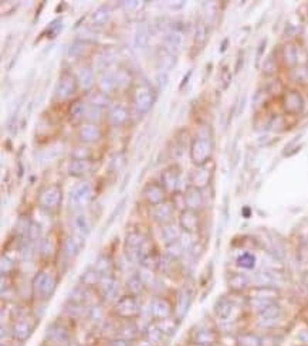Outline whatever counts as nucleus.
<instances>
[{
	"label": "nucleus",
	"instance_id": "nucleus-27",
	"mask_svg": "<svg viewBox=\"0 0 308 346\" xmlns=\"http://www.w3.org/2000/svg\"><path fill=\"white\" fill-rule=\"evenodd\" d=\"M109 16H111V13H109V9L105 6L98 7L97 10H94V13L91 14V25L94 26V27H103L108 23Z\"/></svg>",
	"mask_w": 308,
	"mask_h": 346
},
{
	"label": "nucleus",
	"instance_id": "nucleus-52",
	"mask_svg": "<svg viewBox=\"0 0 308 346\" xmlns=\"http://www.w3.org/2000/svg\"><path fill=\"white\" fill-rule=\"evenodd\" d=\"M14 265H16V263H14L13 258L7 257V256L2 257V274H3V277L14 270Z\"/></svg>",
	"mask_w": 308,
	"mask_h": 346
},
{
	"label": "nucleus",
	"instance_id": "nucleus-43",
	"mask_svg": "<svg viewBox=\"0 0 308 346\" xmlns=\"http://www.w3.org/2000/svg\"><path fill=\"white\" fill-rule=\"evenodd\" d=\"M39 252L40 256H43L44 258H50L53 256V252H54V240L52 237H44V239L41 240V243H40L39 247Z\"/></svg>",
	"mask_w": 308,
	"mask_h": 346
},
{
	"label": "nucleus",
	"instance_id": "nucleus-49",
	"mask_svg": "<svg viewBox=\"0 0 308 346\" xmlns=\"http://www.w3.org/2000/svg\"><path fill=\"white\" fill-rule=\"evenodd\" d=\"M149 41V32H148L147 27H139L136 36H135V45L138 49H145Z\"/></svg>",
	"mask_w": 308,
	"mask_h": 346
},
{
	"label": "nucleus",
	"instance_id": "nucleus-11",
	"mask_svg": "<svg viewBox=\"0 0 308 346\" xmlns=\"http://www.w3.org/2000/svg\"><path fill=\"white\" fill-rule=\"evenodd\" d=\"M179 226L187 234H195L199 230L200 219L198 212L186 209L179 213Z\"/></svg>",
	"mask_w": 308,
	"mask_h": 346
},
{
	"label": "nucleus",
	"instance_id": "nucleus-33",
	"mask_svg": "<svg viewBox=\"0 0 308 346\" xmlns=\"http://www.w3.org/2000/svg\"><path fill=\"white\" fill-rule=\"evenodd\" d=\"M144 288H145V284H144L138 272L134 274V275H131L128 281H127V290L129 291L131 295L138 296L144 291Z\"/></svg>",
	"mask_w": 308,
	"mask_h": 346
},
{
	"label": "nucleus",
	"instance_id": "nucleus-15",
	"mask_svg": "<svg viewBox=\"0 0 308 346\" xmlns=\"http://www.w3.org/2000/svg\"><path fill=\"white\" fill-rule=\"evenodd\" d=\"M179 168L178 166H169L162 173V186L167 192H175L179 184Z\"/></svg>",
	"mask_w": 308,
	"mask_h": 346
},
{
	"label": "nucleus",
	"instance_id": "nucleus-44",
	"mask_svg": "<svg viewBox=\"0 0 308 346\" xmlns=\"http://www.w3.org/2000/svg\"><path fill=\"white\" fill-rule=\"evenodd\" d=\"M167 247V254L169 257L175 258V260H178V258L182 257V254L185 252V247L182 244V241L178 240V241H175V243H171V244H168Z\"/></svg>",
	"mask_w": 308,
	"mask_h": 346
},
{
	"label": "nucleus",
	"instance_id": "nucleus-47",
	"mask_svg": "<svg viewBox=\"0 0 308 346\" xmlns=\"http://www.w3.org/2000/svg\"><path fill=\"white\" fill-rule=\"evenodd\" d=\"M176 264H178V260L169 257V256L167 254V256L161 257L159 268H161L162 272H165V274H171V272H174V271L176 270Z\"/></svg>",
	"mask_w": 308,
	"mask_h": 346
},
{
	"label": "nucleus",
	"instance_id": "nucleus-34",
	"mask_svg": "<svg viewBox=\"0 0 308 346\" xmlns=\"http://www.w3.org/2000/svg\"><path fill=\"white\" fill-rule=\"evenodd\" d=\"M94 71L91 67H83L78 73V82L84 89H90L94 84Z\"/></svg>",
	"mask_w": 308,
	"mask_h": 346
},
{
	"label": "nucleus",
	"instance_id": "nucleus-53",
	"mask_svg": "<svg viewBox=\"0 0 308 346\" xmlns=\"http://www.w3.org/2000/svg\"><path fill=\"white\" fill-rule=\"evenodd\" d=\"M40 234H41V227L39 226V223L36 221H32V226H30V230H29V236H27V240L29 241H37L40 239Z\"/></svg>",
	"mask_w": 308,
	"mask_h": 346
},
{
	"label": "nucleus",
	"instance_id": "nucleus-18",
	"mask_svg": "<svg viewBox=\"0 0 308 346\" xmlns=\"http://www.w3.org/2000/svg\"><path fill=\"white\" fill-rule=\"evenodd\" d=\"M183 41H185V36H183V33L180 32V30H172V32H169L167 34V37H165V49L168 51H171L172 54H178L182 49V45H183Z\"/></svg>",
	"mask_w": 308,
	"mask_h": 346
},
{
	"label": "nucleus",
	"instance_id": "nucleus-19",
	"mask_svg": "<svg viewBox=\"0 0 308 346\" xmlns=\"http://www.w3.org/2000/svg\"><path fill=\"white\" fill-rule=\"evenodd\" d=\"M281 308L278 305H276V304H271L269 308H266L260 314V322L263 324V327H273V325H276L277 322L281 319Z\"/></svg>",
	"mask_w": 308,
	"mask_h": 346
},
{
	"label": "nucleus",
	"instance_id": "nucleus-28",
	"mask_svg": "<svg viewBox=\"0 0 308 346\" xmlns=\"http://www.w3.org/2000/svg\"><path fill=\"white\" fill-rule=\"evenodd\" d=\"M176 61H178L176 56L172 54L171 51H168L165 47L161 49L159 53H158V63H159V65H161V68H163L165 71L174 68Z\"/></svg>",
	"mask_w": 308,
	"mask_h": 346
},
{
	"label": "nucleus",
	"instance_id": "nucleus-21",
	"mask_svg": "<svg viewBox=\"0 0 308 346\" xmlns=\"http://www.w3.org/2000/svg\"><path fill=\"white\" fill-rule=\"evenodd\" d=\"M180 230L182 228H180L179 223H174V221H171V223L162 226L161 236L163 243H165V246L180 240Z\"/></svg>",
	"mask_w": 308,
	"mask_h": 346
},
{
	"label": "nucleus",
	"instance_id": "nucleus-24",
	"mask_svg": "<svg viewBox=\"0 0 308 346\" xmlns=\"http://www.w3.org/2000/svg\"><path fill=\"white\" fill-rule=\"evenodd\" d=\"M128 109L120 105V104L114 105V107L111 108V111H109V120H111V124L114 126L125 125L127 121H128Z\"/></svg>",
	"mask_w": 308,
	"mask_h": 346
},
{
	"label": "nucleus",
	"instance_id": "nucleus-58",
	"mask_svg": "<svg viewBox=\"0 0 308 346\" xmlns=\"http://www.w3.org/2000/svg\"><path fill=\"white\" fill-rule=\"evenodd\" d=\"M114 58H115V54H114V53H111V51H105L103 56L100 57V63H101L103 67H105V65H108L109 63H112V61H114Z\"/></svg>",
	"mask_w": 308,
	"mask_h": 346
},
{
	"label": "nucleus",
	"instance_id": "nucleus-23",
	"mask_svg": "<svg viewBox=\"0 0 308 346\" xmlns=\"http://www.w3.org/2000/svg\"><path fill=\"white\" fill-rule=\"evenodd\" d=\"M185 200H186V207L191 210L198 212L202 206H203V195L202 190L196 189V188H191L185 193Z\"/></svg>",
	"mask_w": 308,
	"mask_h": 346
},
{
	"label": "nucleus",
	"instance_id": "nucleus-25",
	"mask_svg": "<svg viewBox=\"0 0 308 346\" xmlns=\"http://www.w3.org/2000/svg\"><path fill=\"white\" fill-rule=\"evenodd\" d=\"M139 263H141L142 268H147L149 271H155L159 268V263H161V256L156 252V250H151L147 254H144L141 256V260H139Z\"/></svg>",
	"mask_w": 308,
	"mask_h": 346
},
{
	"label": "nucleus",
	"instance_id": "nucleus-32",
	"mask_svg": "<svg viewBox=\"0 0 308 346\" xmlns=\"http://www.w3.org/2000/svg\"><path fill=\"white\" fill-rule=\"evenodd\" d=\"M215 314L218 315L219 318H222V319H226V318H229V315L231 312V302L225 298V296H220L216 304H215Z\"/></svg>",
	"mask_w": 308,
	"mask_h": 346
},
{
	"label": "nucleus",
	"instance_id": "nucleus-57",
	"mask_svg": "<svg viewBox=\"0 0 308 346\" xmlns=\"http://www.w3.org/2000/svg\"><path fill=\"white\" fill-rule=\"evenodd\" d=\"M101 112H103V109H100V108L96 107H91L90 109H87V115H85V118L88 121H98L101 118Z\"/></svg>",
	"mask_w": 308,
	"mask_h": 346
},
{
	"label": "nucleus",
	"instance_id": "nucleus-31",
	"mask_svg": "<svg viewBox=\"0 0 308 346\" xmlns=\"http://www.w3.org/2000/svg\"><path fill=\"white\" fill-rule=\"evenodd\" d=\"M90 169H91L90 160H74V162L68 166V175L73 177H81Z\"/></svg>",
	"mask_w": 308,
	"mask_h": 346
},
{
	"label": "nucleus",
	"instance_id": "nucleus-2",
	"mask_svg": "<svg viewBox=\"0 0 308 346\" xmlns=\"http://www.w3.org/2000/svg\"><path fill=\"white\" fill-rule=\"evenodd\" d=\"M33 291L39 296L40 299H49L52 298L56 287H57V278L50 271H39L33 278Z\"/></svg>",
	"mask_w": 308,
	"mask_h": 346
},
{
	"label": "nucleus",
	"instance_id": "nucleus-35",
	"mask_svg": "<svg viewBox=\"0 0 308 346\" xmlns=\"http://www.w3.org/2000/svg\"><path fill=\"white\" fill-rule=\"evenodd\" d=\"M94 270L101 275V277H105V275H109V272L112 270V263H111V258L108 256H100V257L96 260V264H94Z\"/></svg>",
	"mask_w": 308,
	"mask_h": 346
},
{
	"label": "nucleus",
	"instance_id": "nucleus-46",
	"mask_svg": "<svg viewBox=\"0 0 308 346\" xmlns=\"http://www.w3.org/2000/svg\"><path fill=\"white\" fill-rule=\"evenodd\" d=\"M88 49V43H85L83 40H78V41H74L73 44L70 45V49H68V54L71 57H81L85 54V51Z\"/></svg>",
	"mask_w": 308,
	"mask_h": 346
},
{
	"label": "nucleus",
	"instance_id": "nucleus-14",
	"mask_svg": "<svg viewBox=\"0 0 308 346\" xmlns=\"http://www.w3.org/2000/svg\"><path fill=\"white\" fill-rule=\"evenodd\" d=\"M84 241H85V239L76 233L73 234V236H68V237L65 239L64 247H63L65 257L68 258V260L77 257L78 254H80V251L83 250Z\"/></svg>",
	"mask_w": 308,
	"mask_h": 346
},
{
	"label": "nucleus",
	"instance_id": "nucleus-5",
	"mask_svg": "<svg viewBox=\"0 0 308 346\" xmlns=\"http://www.w3.org/2000/svg\"><path fill=\"white\" fill-rule=\"evenodd\" d=\"M77 91V78L71 74H63L58 78L54 89V100L65 101L71 98Z\"/></svg>",
	"mask_w": 308,
	"mask_h": 346
},
{
	"label": "nucleus",
	"instance_id": "nucleus-42",
	"mask_svg": "<svg viewBox=\"0 0 308 346\" xmlns=\"http://www.w3.org/2000/svg\"><path fill=\"white\" fill-rule=\"evenodd\" d=\"M156 325L159 327L163 335L167 336V338H171V336H174V334L176 332V321H174L172 318H168V319H162V321H156Z\"/></svg>",
	"mask_w": 308,
	"mask_h": 346
},
{
	"label": "nucleus",
	"instance_id": "nucleus-16",
	"mask_svg": "<svg viewBox=\"0 0 308 346\" xmlns=\"http://www.w3.org/2000/svg\"><path fill=\"white\" fill-rule=\"evenodd\" d=\"M193 342L198 346H213L218 343V334L210 328H200L193 335Z\"/></svg>",
	"mask_w": 308,
	"mask_h": 346
},
{
	"label": "nucleus",
	"instance_id": "nucleus-61",
	"mask_svg": "<svg viewBox=\"0 0 308 346\" xmlns=\"http://www.w3.org/2000/svg\"><path fill=\"white\" fill-rule=\"evenodd\" d=\"M205 26H199L198 27V30H196V37H195V41L196 43H200V41H203L205 40Z\"/></svg>",
	"mask_w": 308,
	"mask_h": 346
},
{
	"label": "nucleus",
	"instance_id": "nucleus-62",
	"mask_svg": "<svg viewBox=\"0 0 308 346\" xmlns=\"http://www.w3.org/2000/svg\"><path fill=\"white\" fill-rule=\"evenodd\" d=\"M156 81H158V85L161 87V88H165L168 84V74L167 73H162L159 76L156 77Z\"/></svg>",
	"mask_w": 308,
	"mask_h": 346
},
{
	"label": "nucleus",
	"instance_id": "nucleus-56",
	"mask_svg": "<svg viewBox=\"0 0 308 346\" xmlns=\"http://www.w3.org/2000/svg\"><path fill=\"white\" fill-rule=\"evenodd\" d=\"M124 165H125V156H124V155H121V153H118L116 156L112 157V160H111V165H109V168H111V170L116 172V170H120L121 168H124Z\"/></svg>",
	"mask_w": 308,
	"mask_h": 346
},
{
	"label": "nucleus",
	"instance_id": "nucleus-48",
	"mask_svg": "<svg viewBox=\"0 0 308 346\" xmlns=\"http://www.w3.org/2000/svg\"><path fill=\"white\" fill-rule=\"evenodd\" d=\"M30 226H32V221L29 220L27 217L21 216L17 223H16V233L19 237H26L29 236V230H30Z\"/></svg>",
	"mask_w": 308,
	"mask_h": 346
},
{
	"label": "nucleus",
	"instance_id": "nucleus-59",
	"mask_svg": "<svg viewBox=\"0 0 308 346\" xmlns=\"http://www.w3.org/2000/svg\"><path fill=\"white\" fill-rule=\"evenodd\" d=\"M90 316L94 319V321H101V319H103V308L96 305V307L90 311Z\"/></svg>",
	"mask_w": 308,
	"mask_h": 346
},
{
	"label": "nucleus",
	"instance_id": "nucleus-40",
	"mask_svg": "<svg viewBox=\"0 0 308 346\" xmlns=\"http://www.w3.org/2000/svg\"><path fill=\"white\" fill-rule=\"evenodd\" d=\"M236 346H262V338L254 334H242L236 338Z\"/></svg>",
	"mask_w": 308,
	"mask_h": 346
},
{
	"label": "nucleus",
	"instance_id": "nucleus-9",
	"mask_svg": "<svg viewBox=\"0 0 308 346\" xmlns=\"http://www.w3.org/2000/svg\"><path fill=\"white\" fill-rule=\"evenodd\" d=\"M63 200V192L58 186H50L41 192L39 197L40 206L45 210H56L61 204Z\"/></svg>",
	"mask_w": 308,
	"mask_h": 346
},
{
	"label": "nucleus",
	"instance_id": "nucleus-45",
	"mask_svg": "<svg viewBox=\"0 0 308 346\" xmlns=\"http://www.w3.org/2000/svg\"><path fill=\"white\" fill-rule=\"evenodd\" d=\"M286 107L289 111H301L302 108V101L300 98V95L295 94V93H291V94L287 95L286 98Z\"/></svg>",
	"mask_w": 308,
	"mask_h": 346
},
{
	"label": "nucleus",
	"instance_id": "nucleus-13",
	"mask_svg": "<svg viewBox=\"0 0 308 346\" xmlns=\"http://www.w3.org/2000/svg\"><path fill=\"white\" fill-rule=\"evenodd\" d=\"M32 322L29 321V318L25 319H19V321H14V325L12 327V336L16 342L19 343H25L26 340L30 339V336L33 334Z\"/></svg>",
	"mask_w": 308,
	"mask_h": 346
},
{
	"label": "nucleus",
	"instance_id": "nucleus-1",
	"mask_svg": "<svg viewBox=\"0 0 308 346\" xmlns=\"http://www.w3.org/2000/svg\"><path fill=\"white\" fill-rule=\"evenodd\" d=\"M94 197V189L90 182H81L74 186L68 196V206L73 212L81 213Z\"/></svg>",
	"mask_w": 308,
	"mask_h": 346
},
{
	"label": "nucleus",
	"instance_id": "nucleus-7",
	"mask_svg": "<svg viewBox=\"0 0 308 346\" xmlns=\"http://www.w3.org/2000/svg\"><path fill=\"white\" fill-rule=\"evenodd\" d=\"M212 146L210 142L205 138H196L191 145V159L193 164L203 165L210 156Z\"/></svg>",
	"mask_w": 308,
	"mask_h": 346
},
{
	"label": "nucleus",
	"instance_id": "nucleus-63",
	"mask_svg": "<svg viewBox=\"0 0 308 346\" xmlns=\"http://www.w3.org/2000/svg\"><path fill=\"white\" fill-rule=\"evenodd\" d=\"M298 338L301 340L302 346H308V331H301L300 335H298Z\"/></svg>",
	"mask_w": 308,
	"mask_h": 346
},
{
	"label": "nucleus",
	"instance_id": "nucleus-26",
	"mask_svg": "<svg viewBox=\"0 0 308 346\" xmlns=\"http://www.w3.org/2000/svg\"><path fill=\"white\" fill-rule=\"evenodd\" d=\"M145 336H147L145 339L149 340V342L155 346L161 345L162 342H163V339L167 338L156 324H151V325H148L147 329H145Z\"/></svg>",
	"mask_w": 308,
	"mask_h": 346
},
{
	"label": "nucleus",
	"instance_id": "nucleus-60",
	"mask_svg": "<svg viewBox=\"0 0 308 346\" xmlns=\"http://www.w3.org/2000/svg\"><path fill=\"white\" fill-rule=\"evenodd\" d=\"M107 346H132V342L120 339V338H114V339L109 340L108 343H107Z\"/></svg>",
	"mask_w": 308,
	"mask_h": 346
},
{
	"label": "nucleus",
	"instance_id": "nucleus-54",
	"mask_svg": "<svg viewBox=\"0 0 308 346\" xmlns=\"http://www.w3.org/2000/svg\"><path fill=\"white\" fill-rule=\"evenodd\" d=\"M116 81H118V88H128L129 84L132 81V78H131L128 73L121 71V73L116 74Z\"/></svg>",
	"mask_w": 308,
	"mask_h": 346
},
{
	"label": "nucleus",
	"instance_id": "nucleus-12",
	"mask_svg": "<svg viewBox=\"0 0 308 346\" xmlns=\"http://www.w3.org/2000/svg\"><path fill=\"white\" fill-rule=\"evenodd\" d=\"M174 204L169 203V201H163L161 204H156V206L152 207L151 216H152L154 221L163 226V224H168V223L172 221V219H174Z\"/></svg>",
	"mask_w": 308,
	"mask_h": 346
},
{
	"label": "nucleus",
	"instance_id": "nucleus-4",
	"mask_svg": "<svg viewBox=\"0 0 308 346\" xmlns=\"http://www.w3.org/2000/svg\"><path fill=\"white\" fill-rule=\"evenodd\" d=\"M45 342L49 346H70V332L63 324H50L45 331Z\"/></svg>",
	"mask_w": 308,
	"mask_h": 346
},
{
	"label": "nucleus",
	"instance_id": "nucleus-6",
	"mask_svg": "<svg viewBox=\"0 0 308 346\" xmlns=\"http://www.w3.org/2000/svg\"><path fill=\"white\" fill-rule=\"evenodd\" d=\"M134 102L136 109L141 113L149 112L156 102V94L149 87H138L134 93Z\"/></svg>",
	"mask_w": 308,
	"mask_h": 346
},
{
	"label": "nucleus",
	"instance_id": "nucleus-37",
	"mask_svg": "<svg viewBox=\"0 0 308 346\" xmlns=\"http://www.w3.org/2000/svg\"><path fill=\"white\" fill-rule=\"evenodd\" d=\"M85 115H87V107H85V104L81 100L76 101L70 108L71 122H80L83 118H85Z\"/></svg>",
	"mask_w": 308,
	"mask_h": 346
},
{
	"label": "nucleus",
	"instance_id": "nucleus-20",
	"mask_svg": "<svg viewBox=\"0 0 308 346\" xmlns=\"http://www.w3.org/2000/svg\"><path fill=\"white\" fill-rule=\"evenodd\" d=\"M100 288H101V292H103V296L105 301H112L118 296V284L112 277L109 275H105V277L101 278L100 281Z\"/></svg>",
	"mask_w": 308,
	"mask_h": 346
},
{
	"label": "nucleus",
	"instance_id": "nucleus-51",
	"mask_svg": "<svg viewBox=\"0 0 308 346\" xmlns=\"http://www.w3.org/2000/svg\"><path fill=\"white\" fill-rule=\"evenodd\" d=\"M238 264L240 265V267H243V268L251 270V268L256 265V258H254V256L250 254V252H244V254H242V256L238 258Z\"/></svg>",
	"mask_w": 308,
	"mask_h": 346
},
{
	"label": "nucleus",
	"instance_id": "nucleus-29",
	"mask_svg": "<svg viewBox=\"0 0 308 346\" xmlns=\"http://www.w3.org/2000/svg\"><path fill=\"white\" fill-rule=\"evenodd\" d=\"M210 173L205 169V168H199V169H196L192 173V177H191V180H192L193 188H196V189H203L205 186H207V183H209V179H210Z\"/></svg>",
	"mask_w": 308,
	"mask_h": 346
},
{
	"label": "nucleus",
	"instance_id": "nucleus-39",
	"mask_svg": "<svg viewBox=\"0 0 308 346\" xmlns=\"http://www.w3.org/2000/svg\"><path fill=\"white\" fill-rule=\"evenodd\" d=\"M101 275L97 272L96 270H94V267H91V268H88V270H85L83 272V275H81V284L83 285H85V287H96V285H98L100 284V281H101Z\"/></svg>",
	"mask_w": 308,
	"mask_h": 346
},
{
	"label": "nucleus",
	"instance_id": "nucleus-64",
	"mask_svg": "<svg viewBox=\"0 0 308 346\" xmlns=\"http://www.w3.org/2000/svg\"><path fill=\"white\" fill-rule=\"evenodd\" d=\"M136 346H155V345H152V343H151L149 340L144 339V340H139V342H138V345H136Z\"/></svg>",
	"mask_w": 308,
	"mask_h": 346
},
{
	"label": "nucleus",
	"instance_id": "nucleus-17",
	"mask_svg": "<svg viewBox=\"0 0 308 346\" xmlns=\"http://www.w3.org/2000/svg\"><path fill=\"white\" fill-rule=\"evenodd\" d=\"M101 138V129L94 122L84 124L80 129V139L84 144H96Z\"/></svg>",
	"mask_w": 308,
	"mask_h": 346
},
{
	"label": "nucleus",
	"instance_id": "nucleus-36",
	"mask_svg": "<svg viewBox=\"0 0 308 346\" xmlns=\"http://www.w3.org/2000/svg\"><path fill=\"white\" fill-rule=\"evenodd\" d=\"M100 87H101V93L104 94H109L114 89L118 88V81H116V74L114 73H108L101 78L100 81Z\"/></svg>",
	"mask_w": 308,
	"mask_h": 346
},
{
	"label": "nucleus",
	"instance_id": "nucleus-41",
	"mask_svg": "<svg viewBox=\"0 0 308 346\" xmlns=\"http://www.w3.org/2000/svg\"><path fill=\"white\" fill-rule=\"evenodd\" d=\"M249 278L246 277V275H242V274H234L233 277L229 280V287H230V290L233 291H243L246 290L247 287H249Z\"/></svg>",
	"mask_w": 308,
	"mask_h": 346
},
{
	"label": "nucleus",
	"instance_id": "nucleus-55",
	"mask_svg": "<svg viewBox=\"0 0 308 346\" xmlns=\"http://www.w3.org/2000/svg\"><path fill=\"white\" fill-rule=\"evenodd\" d=\"M73 156L76 160H88L90 157V151L87 149V146H78L73 152Z\"/></svg>",
	"mask_w": 308,
	"mask_h": 346
},
{
	"label": "nucleus",
	"instance_id": "nucleus-38",
	"mask_svg": "<svg viewBox=\"0 0 308 346\" xmlns=\"http://www.w3.org/2000/svg\"><path fill=\"white\" fill-rule=\"evenodd\" d=\"M191 304H192V295H191V292L186 288H183V290L179 292V298H178V309H179L180 316L183 318L186 312L191 308Z\"/></svg>",
	"mask_w": 308,
	"mask_h": 346
},
{
	"label": "nucleus",
	"instance_id": "nucleus-8",
	"mask_svg": "<svg viewBox=\"0 0 308 346\" xmlns=\"http://www.w3.org/2000/svg\"><path fill=\"white\" fill-rule=\"evenodd\" d=\"M174 314V307L169 302V299L163 296H155L151 302V316L155 321H162L168 319Z\"/></svg>",
	"mask_w": 308,
	"mask_h": 346
},
{
	"label": "nucleus",
	"instance_id": "nucleus-10",
	"mask_svg": "<svg viewBox=\"0 0 308 346\" xmlns=\"http://www.w3.org/2000/svg\"><path fill=\"white\" fill-rule=\"evenodd\" d=\"M142 196L152 206H156V204H161L163 201H167V190L163 189L162 184H158L155 182L145 184V188L142 190Z\"/></svg>",
	"mask_w": 308,
	"mask_h": 346
},
{
	"label": "nucleus",
	"instance_id": "nucleus-30",
	"mask_svg": "<svg viewBox=\"0 0 308 346\" xmlns=\"http://www.w3.org/2000/svg\"><path fill=\"white\" fill-rule=\"evenodd\" d=\"M138 336V328L135 324H125V325H120L118 328V332H116V338L124 340H128V342H132V340L136 339Z\"/></svg>",
	"mask_w": 308,
	"mask_h": 346
},
{
	"label": "nucleus",
	"instance_id": "nucleus-22",
	"mask_svg": "<svg viewBox=\"0 0 308 346\" xmlns=\"http://www.w3.org/2000/svg\"><path fill=\"white\" fill-rule=\"evenodd\" d=\"M91 228H92V224H91L88 216L84 213H78L74 219V233L85 239L90 236Z\"/></svg>",
	"mask_w": 308,
	"mask_h": 346
},
{
	"label": "nucleus",
	"instance_id": "nucleus-3",
	"mask_svg": "<svg viewBox=\"0 0 308 346\" xmlns=\"http://www.w3.org/2000/svg\"><path fill=\"white\" fill-rule=\"evenodd\" d=\"M114 314L124 321H131L141 314V302L138 296L135 295H122L114 304Z\"/></svg>",
	"mask_w": 308,
	"mask_h": 346
},
{
	"label": "nucleus",
	"instance_id": "nucleus-50",
	"mask_svg": "<svg viewBox=\"0 0 308 346\" xmlns=\"http://www.w3.org/2000/svg\"><path fill=\"white\" fill-rule=\"evenodd\" d=\"M109 105V100L107 94L104 93H96L91 97V107L100 108V109H105Z\"/></svg>",
	"mask_w": 308,
	"mask_h": 346
}]
</instances>
